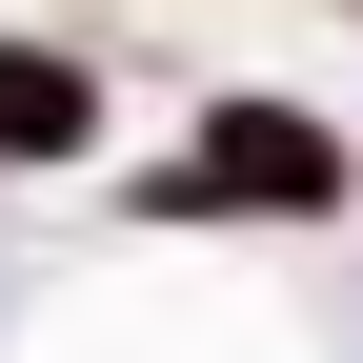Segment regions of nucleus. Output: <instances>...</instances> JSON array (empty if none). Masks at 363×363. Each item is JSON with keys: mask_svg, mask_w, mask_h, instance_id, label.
Returning a JSON list of instances; mask_svg holds the SVG:
<instances>
[{"mask_svg": "<svg viewBox=\"0 0 363 363\" xmlns=\"http://www.w3.org/2000/svg\"><path fill=\"white\" fill-rule=\"evenodd\" d=\"M343 202H363V162L303 101H222L202 142L162 162V222H343Z\"/></svg>", "mask_w": 363, "mask_h": 363, "instance_id": "obj_1", "label": "nucleus"}, {"mask_svg": "<svg viewBox=\"0 0 363 363\" xmlns=\"http://www.w3.org/2000/svg\"><path fill=\"white\" fill-rule=\"evenodd\" d=\"M81 142H101V81L61 40H0V162H81Z\"/></svg>", "mask_w": 363, "mask_h": 363, "instance_id": "obj_2", "label": "nucleus"}]
</instances>
